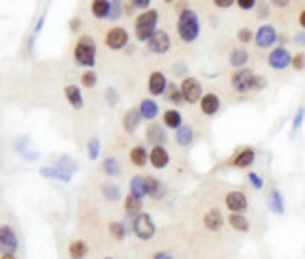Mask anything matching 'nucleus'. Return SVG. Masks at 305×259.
Instances as JSON below:
<instances>
[{
    "instance_id": "f257e3e1",
    "label": "nucleus",
    "mask_w": 305,
    "mask_h": 259,
    "mask_svg": "<svg viewBox=\"0 0 305 259\" xmlns=\"http://www.w3.org/2000/svg\"><path fill=\"white\" fill-rule=\"evenodd\" d=\"M230 85L237 94L260 92L268 86V79L264 75L253 72L251 68H241L230 75Z\"/></svg>"
},
{
    "instance_id": "f03ea898",
    "label": "nucleus",
    "mask_w": 305,
    "mask_h": 259,
    "mask_svg": "<svg viewBox=\"0 0 305 259\" xmlns=\"http://www.w3.org/2000/svg\"><path fill=\"white\" fill-rule=\"evenodd\" d=\"M202 25H200V15L192 8H185L177 13V36L183 43H194L198 40Z\"/></svg>"
},
{
    "instance_id": "7ed1b4c3",
    "label": "nucleus",
    "mask_w": 305,
    "mask_h": 259,
    "mask_svg": "<svg viewBox=\"0 0 305 259\" xmlns=\"http://www.w3.org/2000/svg\"><path fill=\"white\" fill-rule=\"evenodd\" d=\"M74 62L81 68L93 70L96 64V42L91 34H81L74 45Z\"/></svg>"
},
{
    "instance_id": "20e7f679",
    "label": "nucleus",
    "mask_w": 305,
    "mask_h": 259,
    "mask_svg": "<svg viewBox=\"0 0 305 259\" xmlns=\"http://www.w3.org/2000/svg\"><path fill=\"white\" fill-rule=\"evenodd\" d=\"M158 30V12L149 8L147 12H142L134 19V36L137 42L147 43L151 36Z\"/></svg>"
},
{
    "instance_id": "39448f33",
    "label": "nucleus",
    "mask_w": 305,
    "mask_h": 259,
    "mask_svg": "<svg viewBox=\"0 0 305 259\" xmlns=\"http://www.w3.org/2000/svg\"><path fill=\"white\" fill-rule=\"evenodd\" d=\"M132 233L136 235L140 241H151L156 235V225L153 222V216L149 212H142L132 220Z\"/></svg>"
},
{
    "instance_id": "423d86ee",
    "label": "nucleus",
    "mask_w": 305,
    "mask_h": 259,
    "mask_svg": "<svg viewBox=\"0 0 305 259\" xmlns=\"http://www.w3.org/2000/svg\"><path fill=\"white\" fill-rule=\"evenodd\" d=\"M181 86V92H183V98H185V104H200V100H202V96H204V86H202V83H200L196 77H192V75H187V77H183L179 83Z\"/></svg>"
},
{
    "instance_id": "0eeeda50",
    "label": "nucleus",
    "mask_w": 305,
    "mask_h": 259,
    "mask_svg": "<svg viewBox=\"0 0 305 259\" xmlns=\"http://www.w3.org/2000/svg\"><path fill=\"white\" fill-rule=\"evenodd\" d=\"M292 58L294 55L288 51V47H285V45H277V47H273V49L269 51L268 55V66L271 70H275V72H283V70L287 68H292Z\"/></svg>"
},
{
    "instance_id": "6e6552de",
    "label": "nucleus",
    "mask_w": 305,
    "mask_h": 259,
    "mask_svg": "<svg viewBox=\"0 0 305 259\" xmlns=\"http://www.w3.org/2000/svg\"><path fill=\"white\" fill-rule=\"evenodd\" d=\"M279 42V32L273 25H260L255 32V45L258 49H271Z\"/></svg>"
},
{
    "instance_id": "1a4fd4ad",
    "label": "nucleus",
    "mask_w": 305,
    "mask_h": 259,
    "mask_svg": "<svg viewBox=\"0 0 305 259\" xmlns=\"http://www.w3.org/2000/svg\"><path fill=\"white\" fill-rule=\"evenodd\" d=\"M128 30L125 26H112L109 30L106 32V38H104V43L109 51H123L128 45Z\"/></svg>"
},
{
    "instance_id": "9d476101",
    "label": "nucleus",
    "mask_w": 305,
    "mask_h": 259,
    "mask_svg": "<svg viewBox=\"0 0 305 259\" xmlns=\"http://www.w3.org/2000/svg\"><path fill=\"white\" fill-rule=\"evenodd\" d=\"M225 207L228 212L234 214H245L249 210V199L245 196V191L241 190H230L225 196Z\"/></svg>"
},
{
    "instance_id": "9b49d317",
    "label": "nucleus",
    "mask_w": 305,
    "mask_h": 259,
    "mask_svg": "<svg viewBox=\"0 0 305 259\" xmlns=\"http://www.w3.org/2000/svg\"><path fill=\"white\" fill-rule=\"evenodd\" d=\"M147 49L153 55H166L170 49H172V38L164 28H158V30L151 36V40L147 42Z\"/></svg>"
},
{
    "instance_id": "f8f14e48",
    "label": "nucleus",
    "mask_w": 305,
    "mask_h": 259,
    "mask_svg": "<svg viewBox=\"0 0 305 259\" xmlns=\"http://www.w3.org/2000/svg\"><path fill=\"white\" fill-rule=\"evenodd\" d=\"M168 85H170L168 77H166V74L160 72V70L151 72L149 77H147V90H149V94L153 96V98H156V96H164L166 90H168Z\"/></svg>"
},
{
    "instance_id": "ddd939ff",
    "label": "nucleus",
    "mask_w": 305,
    "mask_h": 259,
    "mask_svg": "<svg viewBox=\"0 0 305 259\" xmlns=\"http://www.w3.org/2000/svg\"><path fill=\"white\" fill-rule=\"evenodd\" d=\"M256 161V150L253 147H243L239 148L234 158L230 160V166L234 169H249Z\"/></svg>"
},
{
    "instance_id": "4468645a",
    "label": "nucleus",
    "mask_w": 305,
    "mask_h": 259,
    "mask_svg": "<svg viewBox=\"0 0 305 259\" xmlns=\"http://www.w3.org/2000/svg\"><path fill=\"white\" fill-rule=\"evenodd\" d=\"M0 246L4 248V252H12L15 253L19 248V237L15 233V229L12 225H8L4 223L2 228H0Z\"/></svg>"
},
{
    "instance_id": "2eb2a0df",
    "label": "nucleus",
    "mask_w": 305,
    "mask_h": 259,
    "mask_svg": "<svg viewBox=\"0 0 305 259\" xmlns=\"http://www.w3.org/2000/svg\"><path fill=\"white\" fill-rule=\"evenodd\" d=\"M149 164L153 169H166L170 164V152L164 145H155L149 150Z\"/></svg>"
},
{
    "instance_id": "dca6fc26",
    "label": "nucleus",
    "mask_w": 305,
    "mask_h": 259,
    "mask_svg": "<svg viewBox=\"0 0 305 259\" xmlns=\"http://www.w3.org/2000/svg\"><path fill=\"white\" fill-rule=\"evenodd\" d=\"M200 111L202 115H206V117H215L218 111H220V98H218L215 92H206L200 100Z\"/></svg>"
},
{
    "instance_id": "f3484780",
    "label": "nucleus",
    "mask_w": 305,
    "mask_h": 259,
    "mask_svg": "<svg viewBox=\"0 0 305 259\" xmlns=\"http://www.w3.org/2000/svg\"><path fill=\"white\" fill-rule=\"evenodd\" d=\"M144 122V118H142V113L137 107H130V109H126L125 115H123V130H125L126 134H134L137 128H140V124Z\"/></svg>"
},
{
    "instance_id": "a211bd4d",
    "label": "nucleus",
    "mask_w": 305,
    "mask_h": 259,
    "mask_svg": "<svg viewBox=\"0 0 305 259\" xmlns=\"http://www.w3.org/2000/svg\"><path fill=\"white\" fill-rule=\"evenodd\" d=\"M64 98H66V102L70 104V107L75 109V111L83 109V105H85V100H83V92H81L79 85H72V83H70V85L64 86Z\"/></svg>"
},
{
    "instance_id": "6ab92c4d",
    "label": "nucleus",
    "mask_w": 305,
    "mask_h": 259,
    "mask_svg": "<svg viewBox=\"0 0 305 259\" xmlns=\"http://www.w3.org/2000/svg\"><path fill=\"white\" fill-rule=\"evenodd\" d=\"M145 184H147V198L153 201H160L166 196V186L162 180H158L153 175H145Z\"/></svg>"
},
{
    "instance_id": "aec40b11",
    "label": "nucleus",
    "mask_w": 305,
    "mask_h": 259,
    "mask_svg": "<svg viewBox=\"0 0 305 259\" xmlns=\"http://www.w3.org/2000/svg\"><path fill=\"white\" fill-rule=\"evenodd\" d=\"M137 109L142 113V118L147 120V122H153L158 115H160V105L156 104L155 98H144L137 105Z\"/></svg>"
},
{
    "instance_id": "412c9836",
    "label": "nucleus",
    "mask_w": 305,
    "mask_h": 259,
    "mask_svg": "<svg viewBox=\"0 0 305 259\" xmlns=\"http://www.w3.org/2000/svg\"><path fill=\"white\" fill-rule=\"evenodd\" d=\"M145 137H147V141L153 143V147L155 145H164V143L168 141V134H166V128L160 126L158 122H151L145 130Z\"/></svg>"
},
{
    "instance_id": "4be33fe9",
    "label": "nucleus",
    "mask_w": 305,
    "mask_h": 259,
    "mask_svg": "<svg viewBox=\"0 0 305 259\" xmlns=\"http://www.w3.org/2000/svg\"><path fill=\"white\" fill-rule=\"evenodd\" d=\"M40 175L51 180H61V182H70L72 180V171H66L59 166H45L40 167Z\"/></svg>"
},
{
    "instance_id": "5701e85b",
    "label": "nucleus",
    "mask_w": 305,
    "mask_h": 259,
    "mask_svg": "<svg viewBox=\"0 0 305 259\" xmlns=\"http://www.w3.org/2000/svg\"><path fill=\"white\" fill-rule=\"evenodd\" d=\"M225 225V216L220 212V209H209L204 214V228L207 231H218Z\"/></svg>"
},
{
    "instance_id": "b1692460",
    "label": "nucleus",
    "mask_w": 305,
    "mask_h": 259,
    "mask_svg": "<svg viewBox=\"0 0 305 259\" xmlns=\"http://www.w3.org/2000/svg\"><path fill=\"white\" fill-rule=\"evenodd\" d=\"M123 207H125V212L128 218H136L137 214H142L144 212V201H142V198H137V196H134V193H126L125 196V203H123Z\"/></svg>"
},
{
    "instance_id": "393cba45",
    "label": "nucleus",
    "mask_w": 305,
    "mask_h": 259,
    "mask_svg": "<svg viewBox=\"0 0 305 259\" xmlns=\"http://www.w3.org/2000/svg\"><path fill=\"white\" fill-rule=\"evenodd\" d=\"M268 209L277 216H283L285 214V198H283V193H281L279 188H271L268 191Z\"/></svg>"
},
{
    "instance_id": "a878e982",
    "label": "nucleus",
    "mask_w": 305,
    "mask_h": 259,
    "mask_svg": "<svg viewBox=\"0 0 305 259\" xmlns=\"http://www.w3.org/2000/svg\"><path fill=\"white\" fill-rule=\"evenodd\" d=\"M251 60V55L247 49H243V47H236V49L230 51V55H228V64H230L234 70H241V68H247V64Z\"/></svg>"
},
{
    "instance_id": "bb28decb",
    "label": "nucleus",
    "mask_w": 305,
    "mask_h": 259,
    "mask_svg": "<svg viewBox=\"0 0 305 259\" xmlns=\"http://www.w3.org/2000/svg\"><path fill=\"white\" fill-rule=\"evenodd\" d=\"M162 126L168 130H174V132H177V130L183 126V115H181L175 107H172V109H166V111L162 113Z\"/></svg>"
},
{
    "instance_id": "cd10ccee",
    "label": "nucleus",
    "mask_w": 305,
    "mask_h": 259,
    "mask_svg": "<svg viewBox=\"0 0 305 259\" xmlns=\"http://www.w3.org/2000/svg\"><path fill=\"white\" fill-rule=\"evenodd\" d=\"M128 158H130V164L136 167H145L149 164V150L144 147V145H136V147L130 148L128 152Z\"/></svg>"
},
{
    "instance_id": "c85d7f7f",
    "label": "nucleus",
    "mask_w": 305,
    "mask_h": 259,
    "mask_svg": "<svg viewBox=\"0 0 305 259\" xmlns=\"http://www.w3.org/2000/svg\"><path fill=\"white\" fill-rule=\"evenodd\" d=\"M91 13L94 19H109L112 13V0H91Z\"/></svg>"
},
{
    "instance_id": "c756f323",
    "label": "nucleus",
    "mask_w": 305,
    "mask_h": 259,
    "mask_svg": "<svg viewBox=\"0 0 305 259\" xmlns=\"http://www.w3.org/2000/svg\"><path fill=\"white\" fill-rule=\"evenodd\" d=\"M226 222H228V225H230L234 231H237V233H247V231H251V220L245 214H234V212H230L228 218H226Z\"/></svg>"
},
{
    "instance_id": "7c9ffc66",
    "label": "nucleus",
    "mask_w": 305,
    "mask_h": 259,
    "mask_svg": "<svg viewBox=\"0 0 305 259\" xmlns=\"http://www.w3.org/2000/svg\"><path fill=\"white\" fill-rule=\"evenodd\" d=\"M68 257L70 259H83L89 253V242L83 239H75L68 244Z\"/></svg>"
},
{
    "instance_id": "2f4dec72",
    "label": "nucleus",
    "mask_w": 305,
    "mask_h": 259,
    "mask_svg": "<svg viewBox=\"0 0 305 259\" xmlns=\"http://www.w3.org/2000/svg\"><path fill=\"white\" fill-rule=\"evenodd\" d=\"M194 141V130L188 124H183L177 132H175V145L179 147H190Z\"/></svg>"
},
{
    "instance_id": "473e14b6",
    "label": "nucleus",
    "mask_w": 305,
    "mask_h": 259,
    "mask_svg": "<svg viewBox=\"0 0 305 259\" xmlns=\"http://www.w3.org/2000/svg\"><path fill=\"white\" fill-rule=\"evenodd\" d=\"M128 190H130V193L137 196V198H147V184H145L144 175H134L130 182H128Z\"/></svg>"
},
{
    "instance_id": "72a5a7b5",
    "label": "nucleus",
    "mask_w": 305,
    "mask_h": 259,
    "mask_svg": "<svg viewBox=\"0 0 305 259\" xmlns=\"http://www.w3.org/2000/svg\"><path fill=\"white\" fill-rule=\"evenodd\" d=\"M102 171L106 173L107 177H112V179H117V177H121V173H123V169H121V164H119L117 158H113V156H107V158H104L102 160Z\"/></svg>"
},
{
    "instance_id": "f704fd0d",
    "label": "nucleus",
    "mask_w": 305,
    "mask_h": 259,
    "mask_svg": "<svg viewBox=\"0 0 305 259\" xmlns=\"http://www.w3.org/2000/svg\"><path fill=\"white\" fill-rule=\"evenodd\" d=\"M107 231H109V237H112L113 241H125L126 233H128V229L123 222H117V220H113V222L107 223Z\"/></svg>"
},
{
    "instance_id": "c9c22d12",
    "label": "nucleus",
    "mask_w": 305,
    "mask_h": 259,
    "mask_svg": "<svg viewBox=\"0 0 305 259\" xmlns=\"http://www.w3.org/2000/svg\"><path fill=\"white\" fill-rule=\"evenodd\" d=\"M100 191H102V196H104V199H107V201H119V199L123 198V193H121V188H119L117 184H113V182H104L102 184V188H100Z\"/></svg>"
},
{
    "instance_id": "e433bc0d",
    "label": "nucleus",
    "mask_w": 305,
    "mask_h": 259,
    "mask_svg": "<svg viewBox=\"0 0 305 259\" xmlns=\"http://www.w3.org/2000/svg\"><path fill=\"white\" fill-rule=\"evenodd\" d=\"M164 96L168 98L170 104H174V105H181L183 102H185V98H183V92H181V86L175 85V83H170L168 90H166V94H164Z\"/></svg>"
},
{
    "instance_id": "4c0bfd02",
    "label": "nucleus",
    "mask_w": 305,
    "mask_h": 259,
    "mask_svg": "<svg viewBox=\"0 0 305 259\" xmlns=\"http://www.w3.org/2000/svg\"><path fill=\"white\" fill-rule=\"evenodd\" d=\"M81 81V86H85V88H94V86L98 85V75L94 70H85L79 77Z\"/></svg>"
},
{
    "instance_id": "58836bf2",
    "label": "nucleus",
    "mask_w": 305,
    "mask_h": 259,
    "mask_svg": "<svg viewBox=\"0 0 305 259\" xmlns=\"http://www.w3.org/2000/svg\"><path fill=\"white\" fill-rule=\"evenodd\" d=\"M100 150H102V143H100L98 137H93V139H89L87 143V154L91 160H98L100 158Z\"/></svg>"
},
{
    "instance_id": "ea45409f",
    "label": "nucleus",
    "mask_w": 305,
    "mask_h": 259,
    "mask_svg": "<svg viewBox=\"0 0 305 259\" xmlns=\"http://www.w3.org/2000/svg\"><path fill=\"white\" fill-rule=\"evenodd\" d=\"M121 17H125V4H123V0H112L109 21H119Z\"/></svg>"
},
{
    "instance_id": "a19ab883",
    "label": "nucleus",
    "mask_w": 305,
    "mask_h": 259,
    "mask_svg": "<svg viewBox=\"0 0 305 259\" xmlns=\"http://www.w3.org/2000/svg\"><path fill=\"white\" fill-rule=\"evenodd\" d=\"M236 38H237V42H239V43L247 45V43L255 42V32L251 30L249 26H243V28H239V30H237Z\"/></svg>"
},
{
    "instance_id": "79ce46f5",
    "label": "nucleus",
    "mask_w": 305,
    "mask_h": 259,
    "mask_svg": "<svg viewBox=\"0 0 305 259\" xmlns=\"http://www.w3.org/2000/svg\"><path fill=\"white\" fill-rule=\"evenodd\" d=\"M303 120H305V105H299L298 111H296V115H294L292 118V134H296V132L301 128Z\"/></svg>"
},
{
    "instance_id": "37998d69",
    "label": "nucleus",
    "mask_w": 305,
    "mask_h": 259,
    "mask_svg": "<svg viewBox=\"0 0 305 259\" xmlns=\"http://www.w3.org/2000/svg\"><path fill=\"white\" fill-rule=\"evenodd\" d=\"M247 179H249L251 186H253L255 190H262V188H264V184H266V182H264V179H262V177L256 171H249Z\"/></svg>"
},
{
    "instance_id": "c03bdc74",
    "label": "nucleus",
    "mask_w": 305,
    "mask_h": 259,
    "mask_svg": "<svg viewBox=\"0 0 305 259\" xmlns=\"http://www.w3.org/2000/svg\"><path fill=\"white\" fill-rule=\"evenodd\" d=\"M292 68L296 70V72H303V70H305V53H303V51H299V53H296V55H294Z\"/></svg>"
},
{
    "instance_id": "a18cd8bd",
    "label": "nucleus",
    "mask_w": 305,
    "mask_h": 259,
    "mask_svg": "<svg viewBox=\"0 0 305 259\" xmlns=\"http://www.w3.org/2000/svg\"><path fill=\"white\" fill-rule=\"evenodd\" d=\"M260 0H236V6L241 10V12H251V10H256Z\"/></svg>"
},
{
    "instance_id": "49530a36",
    "label": "nucleus",
    "mask_w": 305,
    "mask_h": 259,
    "mask_svg": "<svg viewBox=\"0 0 305 259\" xmlns=\"http://www.w3.org/2000/svg\"><path fill=\"white\" fill-rule=\"evenodd\" d=\"M256 17L258 19H266L269 17V6L266 4V2H258V6H256Z\"/></svg>"
},
{
    "instance_id": "de8ad7c7",
    "label": "nucleus",
    "mask_w": 305,
    "mask_h": 259,
    "mask_svg": "<svg viewBox=\"0 0 305 259\" xmlns=\"http://www.w3.org/2000/svg\"><path fill=\"white\" fill-rule=\"evenodd\" d=\"M81 26H83V21H81V17H72L68 21V28H70V32H79L81 30Z\"/></svg>"
},
{
    "instance_id": "09e8293b",
    "label": "nucleus",
    "mask_w": 305,
    "mask_h": 259,
    "mask_svg": "<svg viewBox=\"0 0 305 259\" xmlns=\"http://www.w3.org/2000/svg\"><path fill=\"white\" fill-rule=\"evenodd\" d=\"M132 6L136 8V10H140V12H147L151 6V0H130Z\"/></svg>"
},
{
    "instance_id": "8fccbe9b",
    "label": "nucleus",
    "mask_w": 305,
    "mask_h": 259,
    "mask_svg": "<svg viewBox=\"0 0 305 259\" xmlns=\"http://www.w3.org/2000/svg\"><path fill=\"white\" fill-rule=\"evenodd\" d=\"M213 4L218 10H228V8H232L236 4V0H213Z\"/></svg>"
},
{
    "instance_id": "3c124183",
    "label": "nucleus",
    "mask_w": 305,
    "mask_h": 259,
    "mask_svg": "<svg viewBox=\"0 0 305 259\" xmlns=\"http://www.w3.org/2000/svg\"><path fill=\"white\" fill-rule=\"evenodd\" d=\"M292 40H294V43H296V45H299V47H305V30L296 32Z\"/></svg>"
},
{
    "instance_id": "603ef678",
    "label": "nucleus",
    "mask_w": 305,
    "mask_h": 259,
    "mask_svg": "<svg viewBox=\"0 0 305 259\" xmlns=\"http://www.w3.org/2000/svg\"><path fill=\"white\" fill-rule=\"evenodd\" d=\"M290 2H292V0H269V4H271V6H275V8H279V10H285V8H288V6H290Z\"/></svg>"
},
{
    "instance_id": "864d4df0",
    "label": "nucleus",
    "mask_w": 305,
    "mask_h": 259,
    "mask_svg": "<svg viewBox=\"0 0 305 259\" xmlns=\"http://www.w3.org/2000/svg\"><path fill=\"white\" fill-rule=\"evenodd\" d=\"M44 23H45V15H42V17L36 21V25H34V30H32V34H34V36H38V34L42 32V28H44Z\"/></svg>"
},
{
    "instance_id": "5fc2aeb1",
    "label": "nucleus",
    "mask_w": 305,
    "mask_h": 259,
    "mask_svg": "<svg viewBox=\"0 0 305 259\" xmlns=\"http://www.w3.org/2000/svg\"><path fill=\"white\" fill-rule=\"evenodd\" d=\"M151 259H175V257L170 252H166V250H160V252H156Z\"/></svg>"
},
{
    "instance_id": "6e6d98bb",
    "label": "nucleus",
    "mask_w": 305,
    "mask_h": 259,
    "mask_svg": "<svg viewBox=\"0 0 305 259\" xmlns=\"http://www.w3.org/2000/svg\"><path fill=\"white\" fill-rule=\"evenodd\" d=\"M134 10H136V8L132 6V2H130V0H128V2H126V4H125V15H128V17H130L132 13H134Z\"/></svg>"
},
{
    "instance_id": "4d7b16f0",
    "label": "nucleus",
    "mask_w": 305,
    "mask_h": 259,
    "mask_svg": "<svg viewBox=\"0 0 305 259\" xmlns=\"http://www.w3.org/2000/svg\"><path fill=\"white\" fill-rule=\"evenodd\" d=\"M298 23H299V26H301V28H303V30H305V8H303V10H301V12H299V15H298Z\"/></svg>"
},
{
    "instance_id": "13d9d810",
    "label": "nucleus",
    "mask_w": 305,
    "mask_h": 259,
    "mask_svg": "<svg viewBox=\"0 0 305 259\" xmlns=\"http://www.w3.org/2000/svg\"><path fill=\"white\" fill-rule=\"evenodd\" d=\"M0 259H17V257H15V253H12V252H2Z\"/></svg>"
},
{
    "instance_id": "bf43d9fd",
    "label": "nucleus",
    "mask_w": 305,
    "mask_h": 259,
    "mask_svg": "<svg viewBox=\"0 0 305 259\" xmlns=\"http://www.w3.org/2000/svg\"><path fill=\"white\" fill-rule=\"evenodd\" d=\"M166 4H174V2H177V0H164Z\"/></svg>"
},
{
    "instance_id": "052dcab7",
    "label": "nucleus",
    "mask_w": 305,
    "mask_h": 259,
    "mask_svg": "<svg viewBox=\"0 0 305 259\" xmlns=\"http://www.w3.org/2000/svg\"><path fill=\"white\" fill-rule=\"evenodd\" d=\"M104 259H113V257H104Z\"/></svg>"
}]
</instances>
